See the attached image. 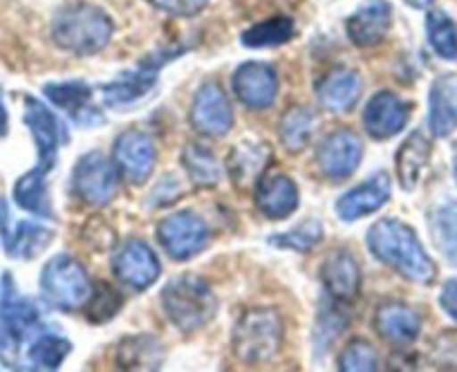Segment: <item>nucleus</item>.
I'll use <instances>...</instances> for the list:
<instances>
[{"mask_svg": "<svg viewBox=\"0 0 457 372\" xmlns=\"http://www.w3.org/2000/svg\"><path fill=\"white\" fill-rule=\"evenodd\" d=\"M439 305L457 323V278L444 283L442 292H439Z\"/></svg>", "mask_w": 457, "mask_h": 372, "instance_id": "obj_40", "label": "nucleus"}, {"mask_svg": "<svg viewBox=\"0 0 457 372\" xmlns=\"http://www.w3.org/2000/svg\"><path fill=\"white\" fill-rule=\"evenodd\" d=\"M52 238L54 234L47 227L37 225V222H21L7 243V249L16 258H34L52 243Z\"/></svg>", "mask_w": 457, "mask_h": 372, "instance_id": "obj_34", "label": "nucleus"}, {"mask_svg": "<svg viewBox=\"0 0 457 372\" xmlns=\"http://www.w3.org/2000/svg\"><path fill=\"white\" fill-rule=\"evenodd\" d=\"M408 117H411V106L403 99L388 90L377 92L363 111V128L372 139L384 142L406 128Z\"/></svg>", "mask_w": 457, "mask_h": 372, "instance_id": "obj_14", "label": "nucleus"}, {"mask_svg": "<svg viewBox=\"0 0 457 372\" xmlns=\"http://www.w3.org/2000/svg\"><path fill=\"white\" fill-rule=\"evenodd\" d=\"M162 310L178 330L195 332L215 317L218 301L204 278L182 274L162 290Z\"/></svg>", "mask_w": 457, "mask_h": 372, "instance_id": "obj_3", "label": "nucleus"}, {"mask_svg": "<svg viewBox=\"0 0 457 372\" xmlns=\"http://www.w3.org/2000/svg\"><path fill=\"white\" fill-rule=\"evenodd\" d=\"M393 23V7L386 0H368L345 23L348 38L357 47L379 45Z\"/></svg>", "mask_w": 457, "mask_h": 372, "instance_id": "obj_19", "label": "nucleus"}, {"mask_svg": "<svg viewBox=\"0 0 457 372\" xmlns=\"http://www.w3.org/2000/svg\"><path fill=\"white\" fill-rule=\"evenodd\" d=\"M114 32V23L101 7L72 3L61 7L52 19V38L56 45L77 56H90L104 50Z\"/></svg>", "mask_w": 457, "mask_h": 372, "instance_id": "obj_2", "label": "nucleus"}, {"mask_svg": "<svg viewBox=\"0 0 457 372\" xmlns=\"http://www.w3.org/2000/svg\"><path fill=\"white\" fill-rule=\"evenodd\" d=\"M256 207L270 220H285L298 209L301 195H298L296 182L285 173L262 175L256 182Z\"/></svg>", "mask_w": 457, "mask_h": 372, "instance_id": "obj_17", "label": "nucleus"}, {"mask_svg": "<svg viewBox=\"0 0 457 372\" xmlns=\"http://www.w3.org/2000/svg\"><path fill=\"white\" fill-rule=\"evenodd\" d=\"M25 124L29 126L34 144L38 151V169L52 170L56 161V151H59L61 139V124L54 117V112L47 106H43L38 99H25Z\"/></svg>", "mask_w": 457, "mask_h": 372, "instance_id": "obj_18", "label": "nucleus"}, {"mask_svg": "<svg viewBox=\"0 0 457 372\" xmlns=\"http://www.w3.org/2000/svg\"><path fill=\"white\" fill-rule=\"evenodd\" d=\"M231 87L243 106L252 111H265L276 102V95H278V74L270 63L249 61L236 70Z\"/></svg>", "mask_w": 457, "mask_h": 372, "instance_id": "obj_12", "label": "nucleus"}, {"mask_svg": "<svg viewBox=\"0 0 457 372\" xmlns=\"http://www.w3.org/2000/svg\"><path fill=\"white\" fill-rule=\"evenodd\" d=\"M316 115L307 106H292L280 120V142L289 153H298L307 146L314 135Z\"/></svg>", "mask_w": 457, "mask_h": 372, "instance_id": "obj_31", "label": "nucleus"}, {"mask_svg": "<svg viewBox=\"0 0 457 372\" xmlns=\"http://www.w3.org/2000/svg\"><path fill=\"white\" fill-rule=\"evenodd\" d=\"M46 173L43 169H34L29 173H25L23 178L16 182L14 198L19 203L21 209L29 213H37V216H52V204H50V194H47L46 186Z\"/></svg>", "mask_w": 457, "mask_h": 372, "instance_id": "obj_28", "label": "nucleus"}, {"mask_svg": "<svg viewBox=\"0 0 457 372\" xmlns=\"http://www.w3.org/2000/svg\"><path fill=\"white\" fill-rule=\"evenodd\" d=\"M43 90H46V97L56 108L68 112L70 120L77 121L79 126H95L104 120L99 111L92 106V87L86 81L74 79V81L47 83Z\"/></svg>", "mask_w": 457, "mask_h": 372, "instance_id": "obj_20", "label": "nucleus"}, {"mask_svg": "<svg viewBox=\"0 0 457 372\" xmlns=\"http://www.w3.org/2000/svg\"><path fill=\"white\" fill-rule=\"evenodd\" d=\"M426 37L435 54L444 61H457V25L442 10H433L426 16Z\"/></svg>", "mask_w": 457, "mask_h": 372, "instance_id": "obj_32", "label": "nucleus"}, {"mask_svg": "<svg viewBox=\"0 0 457 372\" xmlns=\"http://www.w3.org/2000/svg\"><path fill=\"white\" fill-rule=\"evenodd\" d=\"M453 178H455V182H457V146H455V151H453Z\"/></svg>", "mask_w": 457, "mask_h": 372, "instance_id": "obj_43", "label": "nucleus"}, {"mask_svg": "<svg viewBox=\"0 0 457 372\" xmlns=\"http://www.w3.org/2000/svg\"><path fill=\"white\" fill-rule=\"evenodd\" d=\"M375 330L384 341L395 345H411L421 332V318L403 303H384L375 312Z\"/></svg>", "mask_w": 457, "mask_h": 372, "instance_id": "obj_22", "label": "nucleus"}, {"mask_svg": "<svg viewBox=\"0 0 457 372\" xmlns=\"http://www.w3.org/2000/svg\"><path fill=\"white\" fill-rule=\"evenodd\" d=\"M430 161V142L421 130H415L406 142L399 146L395 166H397V178L403 191H415L424 175L426 166Z\"/></svg>", "mask_w": 457, "mask_h": 372, "instance_id": "obj_24", "label": "nucleus"}, {"mask_svg": "<svg viewBox=\"0 0 457 372\" xmlns=\"http://www.w3.org/2000/svg\"><path fill=\"white\" fill-rule=\"evenodd\" d=\"M393 194V186H390L388 173H375L372 178H368L366 182H361L359 186L350 189L348 194H343L337 200V216L343 222H354L359 218H366L370 213L379 211L386 203L390 200Z\"/></svg>", "mask_w": 457, "mask_h": 372, "instance_id": "obj_15", "label": "nucleus"}, {"mask_svg": "<svg viewBox=\"0 0 457 372\" xmlns=\"http://www.w3.org/2000/svg\"><path fill=\"white\" fill-rule=\"evenodd\" d=\"M182 166L195 186H215L220 182V164L209 148L200 144H188L182 153Z\"/></svg>", "mask_w": 457, "mask_h": 372, "instance_id": "obj_33", "label": "nucleus"}, {"mask_svg": "<svg viewBox=\"0 0 457 372\" xmlns=\"http://www.w3.org/2000/svg\"><path fill=\"white\" fill-rule=\"evenodd\" d=\"M377 363H379V359H377L372 345L361 339H354L338 354L337 368L343 372H370L377 370Z\"/></svg>", "mask_w": 457, "mask_h": 372, "instance_id": "obj_37", "label": "nucleus"}, {"mask_svg": "<svg viewBox=\"0 0 457 372\" xmlns=\"http://www.w3.org/2000/svg\"><path fill=\"white\" fill-rule=\"evenodd\" d=\"M41 292L47 305L61 312H72L86 305L92 294V285L86 267L77 258L59 253L43 267Z\"/></svg>", "mask_w": 457, "mask_h": 372, "instance_id": "obj_6", "label": "nucleus"}, {"mask_svg": "<svg viewBox=\"0 0 457 372\" xmlns=\"http://www.w3.org/2000/svg\"><path fill=\"white\" fill-rule=\"evenodd\" d=\"M408 5L415 7V10H426V7L433 5V0H406Z\"/></svg>", "mask_w": 457, "mask_h": 372, "instance_id": "obj_42", "label": "nucleus"}, {"mask_svg": "<svg viewBox=\"0 0 457 372\" xmlns=\"http://www.w3.org/2000/svg\"><path fill=\"white\" fill-rule=\"evenodd\" d=\"M193 130L204 137H224L234 126V112L222 87L215 81H206L197 87L188 115Z\"/></svg>", "mask_w": 457, "mask_h": 372, "instance_id": "obj_11", "label": "nucleus"}, {"mask_svg": "<svg viewBox=\"0 0 457 372\" xmlns=\"http://www.w3.org/2000/svg\"><path fill=\"white\" fill-rule=\"evenodd\" d=\"M155 10L166 12L170 16H179V19H188V16H197L206 7L209 0H148Z\"/></svg>", "mask_w": 457, "mask_h": 372, "instance_id": "obj_38", "label": "nucleus"}, {"mask_svg": "<svg viewBox=\"0 0 457 372\" xmlns=\"http://www.w3.org/2000/svg\"><path fill=\"white\" fill-rule=\"evenodd\" d=\"M112 164L130 184H144L155 169V144L144 130H126L114 139Z\"/></svg>", "mask_w": 457, "mask_h": 372, "instance_id": "obj_10", "label": "nucleus"}, {"mask_svg": "<svg viewBox=\"0 0 457 372\" xmlns=\"http://www.w3.org/2000/svg\"><path fill=\"white\" fill-rule=\"evenodd\" d=\"M428 128L435 137L457 130V74L437 77L428 95Z\"/></svg>", "mask_w": 457, "mask_h": 372, "instance_id": "obj_21", "label": "nucleus"}, {"mask_svg": "<svg viewBox=\"0 0 457 372\" xmlns=\"http://www.w3.org/2000/svg\"><path fill=\"white\" fill-rule=\"evenodd\" d=\"M234 352L245 363L270 361L283 345V321L265 308L247 310L234 327Z\"/></svg>", "mask_w": 457, "mask_h": 372, "instance_id": "obj_4", "label": "nucleus"}, {"mask_svg": "<svg viewBox=\"0 0 457 372\" xmlns=\"http://www.w3.org/2000/svg\"><path fill=\"white\" fill-rule=\"evenodd\" d=\"M7 133V111L5 106H3V102H0V135Z\"/></svg>", "mask_w": 457, "mask_h": 372, "instance_id": "obj_41", "label": "nucleus"}, {"mask_svg": "<svg viewBox=\"0 0 457 372\" xmlns=\"http://www.w3.org/2000/svg\"><path fill=\"white\" fill-rule=\"evenodd\" d=\"M157 240L173 260H188L204 249L209 234L200 216L193 211H175L157 225Z\"/></svg>", "mask_w": 457, "mask_h": 372, "instance_id": "obj_9", "label": "nucleus"}, {"mask_svg": "<svg viewBox=\"0 0 457 372\" xmlns=\"http://www.w3.org/2000/svg\"><path fill=\"white\" fill-rule=\"evenodd\" d=\"M121 305H124V299L120 296V292L110 287L108 283H99V285L92 287V294L83 305L86 308L83 312L87 314L92 323H104L120 312Z\"/></svg>", "mask_w": 457, "mask_h": 372, "instance_id": "obj_36", "label": "nucleus"}, {"mask_svg": "<svg viewBox=\"0 0 457 372\" xmlns=\"http://www.w3.org/2000/svg\"><path fill=\"white\" fill-rule=\"evenodd\" d=\"M363 157V144L353 130L341 128L329 133L316 148V164L320 173L332 179L348 178L357 170Z\"/></svg>", "mask_w": 457, "mask_h": 372, "instance_id": "obj_13", "label": "nucleus"}, {"mask_svg": "<svg viewBox=\"0 0 457 372\" xmlns=\"http://www.w3.org/2000/svg\"><path fill=\"white\" fill-rule=\"evenodd\" d=\"M179 54H184V47H162V50L153 52L146 59H142V63H137L135 68L121 72L114 81L101 86V95H104L105 106L126 108L142 102L144 97L151 95L153 87L157 86L164 65H169L170 61L178 59Z\"/></svg>", "mask_w": 457, "mask_h": 372, "instance_id": "obj_5", "label": "nucleus"}, {"mask_svg": "<svg viewBox=\"0 0 457 372\" xmlns=\"http://www.w3.org/2000/svg\"><path fill=\"white\" fill-rule=\"evenodd\" d=\"M320 240H323V225L319 220H314V218H310V220L301 222V225L285 231V234L271 236L270 244H274L278 249H292L296 253H305L312 252Z\"/></svg>", "mask_w": 457, "mask_h": 372, "instance_id": "obj_35", "label": "nucleus"}, {"mask_svg": "<svg viewBox=\"0 0 457 372\" xmlns=\"http://www.w3.org/2000/svg\"><path fill=\"white\" fill-rule=\"evenodd\" d=\"M361 81L350 68H337L316 83V99L329 112H348L357 103Z\"/></svg>", "mask_w": 457, "mask_h": 372, "instance_id": "obj_23", "label": "nucleus"}, {"mask_svg": "<svg viewBox=\"0 0 457 372\" xmlns=\"http://www.w3.org/2000/svg\"><path fill=\"white\" fill-rule=\"evenodd\" d=\"M162 265L151 244L139 238L126 240L112 256V274L129 290L144 292L157 281Z\"/></svg>", "mask_w": 457, "mask_h": 372, "instance_id": "obj_8", "label": "nucleus"}, {"mask_svg": "<svg viewBox=\"0 0 457 372\" xmlns=\"http://www.w3.org/2000/svg\"><path fill=\"white\" fill-rule=\"evenodd\" d=\"M70 352H72V343L65 336H61L59 332L46 330L32 341L28 359L32 368H38V370H56Z\"/></svg>", "mask_w": 457, "mask_h": 372, "instance_id": "obj_30", "label": "nucleus"}, {"mask_svg": "<svg viewBox=\"0 0 457 372\" xmlns=\"http://www.w3.org/2000/svg\"><path fill=\"white\" fill-rule=\"evenodd\" d=\"M366 244L372 256L384 265L393 267L397 274L417 285H430L437 276L433 258L426 253L412 227L403 225L397 218L377 220L368 229Z\"/></svg>", "mask_w": 457, "mask_h": 372, "instance_id": "obj_1", "label": "nucleus"}, {"mask_svg": "<svg viewBox=\"0 0 457 372\" xmlns=\"http://www.w3.org/2000/svg\"><path fill=\"white\" fill-rule=\"evenodd\" d=\"M345 327V318H341V314H338V308L337 312H328V308L320 310V317L319 321H316V332H319V336H323V343H329V341L334 339V336H338V332Z\"/></svg>", "mask_w": 457, "mask_h": 372, "instance_id": "obj_39", "label": "nucleus"}, {"mask_svg": "<svg viewBox=\"0 0 457 372\" xmlns=\"http://www.w3.org/2000/svg\"><path fill=\"white\" fill-rule=\"evenodd\" d=\"M320 283L332 301L341 305L353 303L361 287V271H359L353 253H348L345 249L328 253L320 265Z\"/></svg>", "mask_w": 457, "mask_h": 372, "instance_id": "obj_16", "label": "nucleus"}, {"mask_svg": "<svg viewBox=\"0 0 457 372\" xmlns=\"http://www.w3.org/2000/svg\"><path fill=\"white\" fill-rule=\"evenodd\" d=\"M270 161V148L262 144H238L227 160V173L238 186L258 182Z\"/></svg>", "mask_w": 457, "mask_h": 372, "instance_id": "obj_26", "label": "nucleus"}, {"mask_svg": "<svg viewBox=\"0 0 457 372\" xmlns=\"http://www.w3.org/2000/svg\"><path fill=\"white\" fill-rule=\"evenodd\" d=\"M428 229L437 252L457 267V200L435 204L428 216Z\"/></svg>", "mask_w": 457, "mask_h": 372, "instance_id": "obj_27", "label": "nucleus"}, {"mask_svg": "<svg viewBox=\"0 0 457 372\" xmlns=\"http://www.w3.org/2000/svg\"><path fill=\"white\" fill-rule=\"evenodd\" d=\"M114 359L124 370H157L164 363V348L155 336L133 335L120 341Z\"/></svg>", "mask_w": 457, "mask_h": 372, "instance_id": "obj_25", "label": "nucleus"}, {"mask_svg": "<svg viewBox=\"0 0 457 372\" xmlns=\"http://www.w3.org/2000/svg\"><path fill=\"white\" fill-rule=\"evenodd\" d=\"M72 191L90 207H105L120 191V170L104 153H86L72 170Z\"/></svg>", "mask_w": 457, "mask_h": 372, "instance_id": "obj_7", "label": "nucleus"}, {"mask_svg": "<svg viewBox=\"0 0 457 372\" xmlns=\"http://www.w3.org/2000/svg\"><path fill=\"white\" fill-rule=\"evenodd\" d=\"M296 34V23L289 16H274V19L261 21L243 32V45L262 50V47H276L289 43Z\"/></svg>", "mask_w": 457, "mask_h": 372, "instance_id": "obj_29", "label": "nucleus"}]
</instances>
